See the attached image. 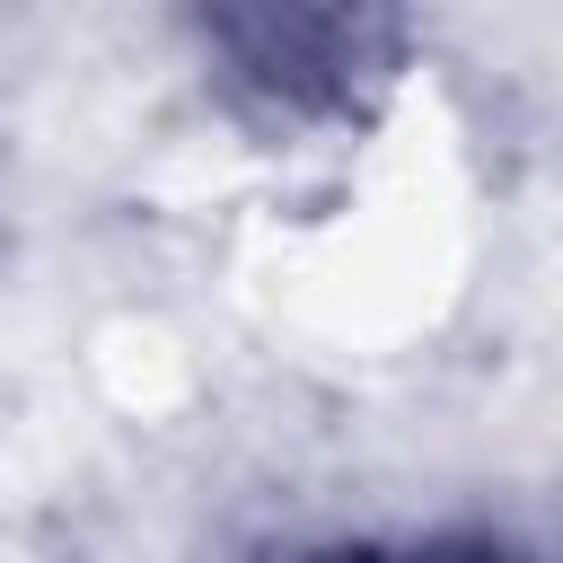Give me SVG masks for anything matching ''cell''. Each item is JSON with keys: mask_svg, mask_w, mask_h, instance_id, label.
Segmentation results:
<instances>
[{"mask_svg": "<svg viewBox=\"0 0 563 563\" xmlns=\"http://www.w3.org/2000/svg\"><path fill=\"white\" fill-rule=\"evenodd\" d=\"M220 79L264 123L352 114L396 62V0H220L211 9Z\"/></svg>", "mask_w": 563, "mask_h": 563, "instance_id": "6da1fadb", "label": "cell"}]
</instances>
